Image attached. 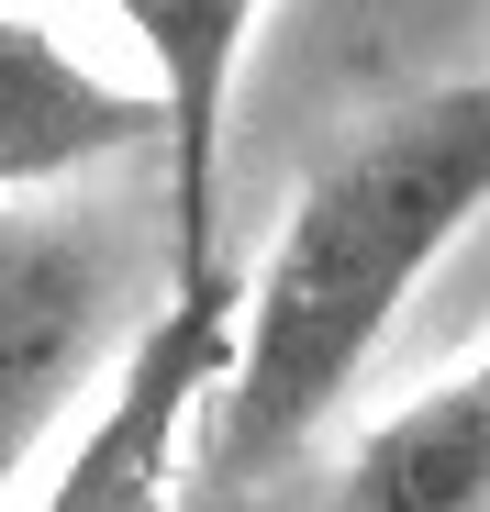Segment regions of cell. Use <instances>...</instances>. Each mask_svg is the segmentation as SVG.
<instances>
[{
	"mask_svg": "<svg viewBox=\"0 0 490 512\" xmlns=\"http://www.w3.org/2000/svg\"><path fill=\"white\" fill-rule=\"evenodd\" d=\"M468 212H490V78L401 101L290 201L234 301V357L201 401L190 457L223 490L290 468L379 357L401 301L435 279V256L468 234Z\"/></svg>",
	"mask_w": 490,
	"mask_h": 512,
	"instance_id": "obj_1",
	"label": "cell"
},
{
	"mask_svg": "<svg viewBox=\"0 0 490 512\" xmlns=\"http://www.w3.org/2000/svg\"><path fill=\"white\" fill-rule=\"evenodd\" d=\"M234 301H245L234 268L168 279L156 323L134 334V357L112 368V390L90 401V423L67 435V457H56V479H45L34 512H168L179 501L201 401H212V379L234 357Z\"/></svg>",
	"mask_w": 490,
	"mask_h": 512,
	"instance_id": "obj_2",
	"label": "cell"
},
{
	"mask_svg": "<svg viewBox=\"0 0 490 512\" xmlns=\"http://www.w3.org/2000/svg\"><path fill=\"white\" fill-rule=\"evenodd\" d=\"M112 323V256L56 212H0V501L67 423Z\"/></svg>",
	"mask_w": 490,
	"mask_h": 512,
	"instance_id": "obj_3",
	"label": "cell"
},
{
	"mask_svg": "<svg viewBox=\"0 0 490 512\" xmlns=\"http://www.w3.org/2000/svg\"><path fill=\"white\" fill-rule=\"evenodd\" d=\"M123 34L156 67V145H168V279L223 268V134H234V67L268 0H112Z\"/></svg>",
	"mask_w": 490,
	"mask_h": 512,
	"instance_id": "obj_4",
	"label": "cell"
},
{
	"mask_svg": "<svg viewBox=\"0 0 490 512\" xmlns=\"http://www.w3.org/2000/svg\"><path fill=\"white\" fill-rule=\"evenodd\" d=\"M134 145H156V90H112L78 45L0 12V190H56Z\"/></svg>",
	"mask_w": 490,
	"mask_h": 512,
	"instance_id": "obj_5",
	"label": "cell"
},
{
	"mask_svg": "<svg viewBox=\"0 0 490 512\" xmlns=\"http://www.w3.org/2000/svg\"><path fill=\"white\" fill-rule=\"evenodd\" d=\"M335 512H490V357L379 412L335 479Z\"/></svg>",
	"mask_w": 490,
	"mask_h": 512,
	"instance_id": "obj_6",
	"label": "cell"
}]
</instances>
